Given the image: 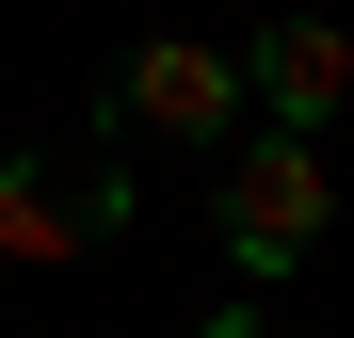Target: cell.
Listing matches in <instances>:
<instances>
[{
    "instance_id": "6da1fadb",
    "label": "cell",
    "mask_w": 354,
    "mask_h": 338,
    "mask_svg": "<svg viewBox=\"0 0 354 338\" xmlns=\"http://www.w3.org/2000/svg\"><path fill=\"white\" fill-rule=\"evenodd\" d=\"M322 225H338L322 145H290V129H258L242 161H225V194H209V242H225V274H258V290H274V274L322 242Z\"/></svg>"
},
{
    "instance_id": "7a4b0ae2",
    "label": "cell",
    "mask_w": 354,
    "mask_h": 338,
    "mask_svg": "<svg viewBox=\"0 0 354 338\" xmlns=\"http://www.w3.org/2000/svg\"><path fill=\"white\" fill-rule=\"evenodd\" d=\"M113 145H225V129H242V65H225V48H194V32H145L129 48V65H113Z\"/></svg>"
},
{
    "instance_id": "3957f363",
    "label": "cell",
    "mask_w": 354,
    "mask_h": 338,
    "mask_svg": "<svg viewBox=\"0 0 354 338\" xmlns=\"http://www.w3.org/2000/svg\"><path fill=\"white\" fill-rule=\"evenodd\" d=\"M338 97H354V32H338V17H274V32L242 48V113H258V129L306 145Z\"/></svg>"
},
{
    "instance_id": "277c9868",
    "label": "cell",
    "mask_w": 354,
    "mask_h": 338,
    "mask_svg": "<svg viewBox=\"0 0 354 338\" xmlns=\"http://www.w3.org/2000/svg\"><path fill=\"white\" fill-rule=\"evenodd\" d=\"M97 225H129V194H65L32 161H0V258H81Z\"/></svg>"
},
{
    "instance_id": "5b68a950",
    "label": "cell",
    "mask_w": 354,
    "mask_h": 338,
    "mask_svg": "<svg viewBox=\"0 0 354 338\" xmlns=\"http://www.w3.org/2000/svg\"><path fill=\"white\" fill-rule=\"evenodd\" d=\"M194 338H258V306H225V322H194Z\"/></svg>"
}]
</instances>
